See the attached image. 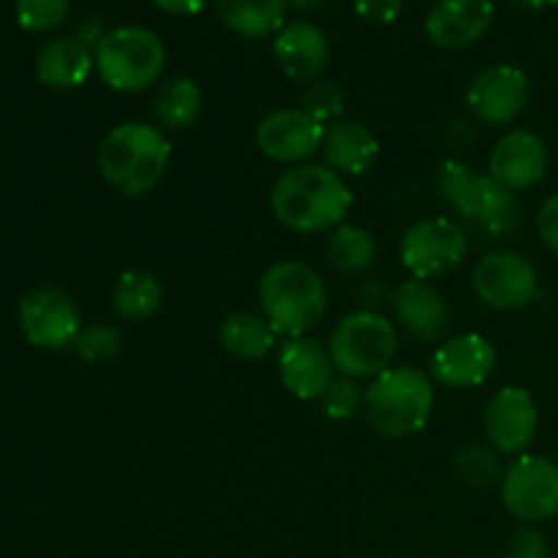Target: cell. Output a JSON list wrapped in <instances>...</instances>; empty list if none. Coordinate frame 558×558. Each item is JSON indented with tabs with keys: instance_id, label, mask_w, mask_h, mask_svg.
Instances as JSON below:
<instances>
[{
	"instance_id": "25",
	"label": "cell",
	"mask_w": 558,
	"mask_h": 558,
	"mask_svg": "<svg viewBox=\"0 0 558 558\" xmlns=\"http://www.w3.org/2000/svg\"><path fill=\"white\" fill-rule=\"evenodd\" d=\"M223 25L243 38H265L283 27L287 0H216Z\"/></svg>"
},
{
	"instance_id": "32",
	"label": "cell",
	"mask_w": 558,
	"mask_h": 558,
	"mask_svg": "<svg viewBox=\"0 0 558 558\" xmlns=\"http://www.w3.org/2000/svg\"><path fill=\"white\" fill-rule=\"evenodd\" d=\"M69 0H16V22L31 33H49L63 25Z\"/></svg>"
},
{
	"instance_id": "2",
	"label": "cell",
	"mask_w": 558,
	"mask_h": 558,
	"mask_svg": "<svg viewBox=\"0 0 558 558\" xmlns=\"http://www.w3.org/2000/svg\"><path fill=\"white\" fill-rule=\"evenodd\" d=\"M436 191L445 205L463 223L483 234L485 240H505L518 229L523 207L518 196L488 172L461 158H447L436 169Z\"/></svg>"
},
{
	"instance_id": "20",
	"label": "cell",
	"mask_w": 558,
	"mask_h": 558,
	"mask_svg": "<svg viewBox=\"0 0 558 558\" xmlns=\"http://www.w3.org/2000/svg\"><path fill=\"white\" fill-rule=\"evenodd\" d=\"M494 0H439L425 16V36L441 49H466L488 33Z\"/></svg>"
},
{
	"instance_id": "33",
	"label": "cell",
	"mask_w": 558,
	"mask_h": 558,
	"mask_svg": "<svg viewBox=\"0 0 558 558\" xmlns=\"http://www.w3.org/2000/svg\"><path fill=\"white\" fill-rule=\"evenodd\" d=\"M507 558H550L548 539L534 526H523L512 532L510 545H507Z\"/></svg>"
},
{
	"instance_id": "12",
	"label": "cell",
	"mask_w": 558,
	"mask_h": 558,
	"mask_svg": "<svg viewBox=\"0 0 558 558\" xmlns=\"http://www.w3.org/2000/svg\"><path fill=\"white\" fill-rule=\"evenodd\" d=\"M485 436L501 456H523L532 447L539 428L537 401L529 390L515 385L494 392L483 414Z\"/></svg>"
},
{
	"instance_id": "17",
	"label": "cell",
	"mask_w": 558,
	"mask_h": 558,
	"mask_svg": "<svg viewBox=\"0 0 558 558\" xmlns=\"http://www.w3.org/2000/svg\"><path fill=\"white\" fill-rule=\"evenodd\" d=\"M278 376L283 390L298 401H319L330 381L336 379L330 349L316 338H289L278 352Z\"/></svg>"
},
{
	"instance_id": "23",
	"label": "cell",
	"mask_w": 558,
	"mask_h": 558,
	"mask_svg": "<svg viewBox=\"0 0 558 558\" xmlns=\"http://www.w3.org/2000/svg\"><path fill=\"white\" fill-rule=\"evenodd\" d=\"M153 120L161 131H185L202 112V90L191 76H167L153 93Z\"/></svg>"
},
{
	"instance_id": "38",
	"label": "cell",
	"mask_w": 558,
	"mask_h": 558,
	"mask_svg": "<svg viewBox=\"0 0 558 558\" xmlns=\"http://www.w3.org/2000/svg\"><path fill=\"white\" fill-rule=\"evenodd\" d=\"M510 3H515L518 9L539 11V9H550V5H556L558 0H510Z\"/></svg>"
},
{
	"instance_id": "21",
	"label": "cell",
	"mask_w": 558,
	"mask_h": 558,
	"mask_svg": "<svg viewBox=\"0 0 558 558\" xmlns=\"http://www.w3.org/2000/svg\"><path fill=\"white\" fill-rule=\"evenodd\" d=\"M325 163L341 178H363L379 161V140L360 120H338L325 131Z\"/></svg>"
},
{
	"instance_id": "7",
	"label": "cell",
	"mask_w": 558,
	"mask_h": 558,
	"mask_svg": "<svg viewBox=\"0 0 558 558\" xmlns=\"http://www.w3.org/2000/svg\"><path fill=\"white\" fill-rule=\"evenodd\" d=\"M327 349L338 374L352 379H376L392 368L398 354V330L385 314L354 311L332 327Z\"/></svg>"
},
{
	"instance_id": "34",
	"label": "cell",
	"mask_w": 558,
	"mask_h": 558,
	"mask_svg": "<svg viewBox=\"0 0 558 558\" xmlns=\"http://www.w3.org/2000/svg\"><path fill=\"white\" fill-rule=\"evenodd\" d=\"M392 292L396 289L387 287L385 278H365L354 289V298H357L360 311H376V314H381V308L392 303Z\"/></svg>"
},
{
	"instance_id": "4",
	"label": "cell",
	"mask_w": 558,
	"mask_h": 558,
	"mask_svg": "<svg viewBox=\"0 0 558 558\" xmlns=\"http://www.w3.org/2000/svg\"><path fill=\"white\" fill-rule=\"evenodd\" d=\"M256 294H259L262 316L270 322L276 336H305L327 314L325 278L298 259H281L267 267Z\"/></svg>"
},
{
	"instance_id": "18",
	"label": "cell",
	"mask_w": 558,
	"mask_h": 558,
	"mask_svg": "<svg viewBox=\"0 0 558 558\" xmlns=\"http://www.w3.org/2000/svg\"><path fill=\"white\" fill-rule=\"evenodd\" d=\"M392 314L401 330L414 341L436 343L447 336L452 325V311L445 294L428 281L409 278L392 292Z\"/></svg>"
},
{
	"instance_id": "15",
	"label": "cell",
	"mask_w": 558,
	"mask_h": 558,
	"mask_svg": "<svg viewBox=\"0 0 558 558\" xmlns=\"http://www.w3.org/2000/svg\"><path fill=\"white\" fill-rule=\"evenodd\" d=\"M548 145L532 129H512L488 153V174L512 194L529 191L548 172Z\"/></svg>"
},
{
	"instance_id": "28",
	"label": "cell",
	"mask_w": 558,
	"mask_h": 558,
	"mask_svg": "<svg viewBox=\"0 0 558 558\" xmlns=\"http://www.w3.org/2000/svg\"><path fill=\"white\" fill-rule=\"evenodd\" d=\"M501 452L485 445H466L452 458V472L466 488L488 490L501 485L505 480V466H501Z\"/></svg>"
},
{
	"instance_id": "10",
	"label": "cell",
	"mask_w": 558,
	"mask_h": 558,
	"mask_svg": "<svg viewBox=\"0 0 558 558\" xmlns=\"http://www.w3.org/2000/svg\"><path fill=\"white\" fill-rule=\"evenodd\" d=\"M472 289L488 308L523 311L539 298L537 267L518 251H490L474 265Z\"/></svg>"
},
{
	"instance_id": "6",
	"label": "cell",
	"mask_w": 558,
	"mask_h": 558,
	"mask_svg": "<svg viewBox=\"0 0 558 558\" xmlns=\"http://www.w3.org/2000/svg\"><path fill=\"white\" fill-rule=\"evenodd\" d=\"M96 71L107 87L118 93H145L167 69V47L150 27L123 25L107 31L93 49Z\"/></svg>"
},
{
	"instance_id": "30",
	"label": "cell",
	"mask_w": 558,
	"mask_h": 558,
	"mask_svg": "<svg viewBox=\"0 0 558 558\" xmlns=\"http://www.w3.org/2000/svg\"><path fill=\"white\" fill-rule=\"evenodd\" d=\"M319 403L327 420H332V423H347V420H352L365 407V390L360 387L357 379L341 374L330 381V387L319 398Z\"/></svg>"
},
{
	"instance_id": "5",
	"label": "cell",
	"mask_w": 558,
	"mask_h": 558,
	"mask_svg": "<svg viewBox=\"0 0 558 558\" xmlns=\"http://www.w3.org/2000/svg\"><path fill=\"white\" fill-rule=\"evenodd\" d=\"M436 407L434 379L412 365H396L365 390V417L385 439H409L428 425Z\"/></svg>"
},
{
	"instance_id": "16",
	"label": "cell",
	"mask_w": 558,
	"mask_h": 558,
	"mask_svg": "<svg viewBox=\"0 0 558 558\" xmlns=\"http://www.w3.org/2000/svg\"><path fill=\"white\" fill-rule=\"evenodd\" d=\"M496 368V347L480 332H463L441 343L430 357V379L452 390H469L488 381Z\"/></svg>"
},
{
	"instance_id": "1",
	"label": "cell",
	"mask_w": 558,
	"mask_h": 558,
	"mask_svg": "<svg viewBox=\"0 0 558 558\" xmlns=\"http://www.w3.org/2000/svg\"><path fill=\"white\" fill-rule=\"evenodd\" d=\"M270 210L289 232H332L352 210V191L327 163H298L272 183Z\"/></svg>"
},
{
	"instance_id": "3",
	"label": "cell",
	"mask_w": 558,
	"mask_h": 558,
	"mask_svg": "<svg viewBox=\"0 0 558 558\" xmlns=\"http://www.w3.org/2000/svg\"><path fill=\"white\" fill-rule=\"evenodd\" d=\"M172 161V142L158 125L129 120L109 131L98 145V172L120 196H145L156 189Z\"/></svg>"
},
{
	"instance_id": "35",
	"label": "cell",
	"mask_w": 558,
	"mask_h": 558,
	"mask_svg": "<svg viewBox=\"0 0 558 558\" xmlns=\"http://www.w3.org/2000/svg\"><path fill=\"white\" fill-rule=\"evenodd\" d=\"M403 0H354V11L363 22L371 25H390L398 20Z\"/></svg>"
},
{
	"instance_id": "13",
	"label": "cell",
	"mask_w": 558,
	"mask_h": 558,
	"mask_svg": "<svg viewBox=\"0 0 558 558\" xmlns=\"http://www.w3.org/2000/svg\"><path fill=\"white\" fill-rule=\"evenodd\" d=\"M532 85L526 71L518 65L499 63L480 71L466 90V104L474 118L485 125H507L526 109Z\"/></svg>"
},
{
	"instance_id": "27",
	"label": "cell",
	"mask_w": 558,
	"mask_h": 558,
	"mask_svg": "<svg viewBox=\"0 0 558 558\" xmlns=\"http://www.w3.org/2000/svg\"><path fill=\"white\" fill-rule=\"evenodd\" d=\"M379 259V243L374 234L354 223H341L327 238V262L341 276L368 272Z\"/></svg>"
},
{
	"instance_id": "9",
	"label": "cell",
	"mask_w": 558,
	"mask_h": 558,
	"mask_svg": "<svg viewBox=\"0 0 558 558\" xmlns=\"http://www.w3.org/2000/svg\"><path fill=\"white\" fill-rule=\"evenodd\" d=\"M499 490L505 510L526 526H539L558 515V466L550 458L518 456L505 469Z\"/></svg>"
},
{
	"instance_id": "37",
	"label": "cell",
	"mask_w": 558,
	"mask_h": 558,
	"mask_svg": "<svg viewBox=\"0 0 558 558\" xmlns=\"http://www.w3.org/2000/svg\"><path fill=\"white\" fill-rule=\"evenodd\" d=\"M153 3L169 14H199L210 0H153Z\"/></svg>"
},
{
	"instance_id": "36",
	"label": "cell",
	"mask_w": 558,
	"mask_h": 558,
	"mask_svg": "<svg viewBox=\"0 0 558 558\" xmlns=\"http://www.w3.org/2000/svg\"><path fill=\"white\" fill-rule=\"evenodd\" d=\"M537 234L545 248L558 256V194L548 196L537 210Z\"/></svg>"
},
{
	"instance_id": "26",
	"label": "cell",
	"mask_w": 558,
	"mask_h": 558,
	"mask_svg": "<svg viewBox=\"0 0 558 558\" xmlns=\"http://www.w3.org/2000/svg\"><path fill=\"white\" fill-rule=\"evenodd\" d=\"M163 303V283L150 270L120 272L112 287V311L123 322H145Z\"/></svg>"
},
{
	"instance_id": "31",
	"label": "cell",
	"mask_w": 558,
	"mask_h": 558,
	"mask_svg": "<svg viewBox=\"0 0 558 558\" xmlns=\"http://www.w3.org/2000/svg\"><path fill=\"white\" fill-rule=\"evenodd\" d=\"M343 104H347V96H343V87L338 85L336 80H327V76H319L316 82H311L303 93V112L311 114L316 123H338L343 114Z\"/></svg>"
},
{
	"instance_id": "24",
	"label": "cell",
	"mask_w": 558,
	"mask_h": 558,
	"mask_svg": "<svg viewBox=\"0 0 558 558\" xmlns=\"http://www.w3.org/2000/svg\"><path fill=\"white\" fill-rule=\"evenodd\" d=\"M218 343L238 360H262L276 347V330L270 322L251 311H234L218 327Z\"/></svg>"
},
{
	"instance_id": "29",
	"label": "cell",
	"mask_w": 558,
	"mask_h": 558,
	"mask_svg": "<svg viewBox=\"0 0 558 558\" xmlns=\"http://www.w3.org/2000/svg\"><path fill=\"white\" fill-rule=\"evenodd\" d=\"M71 349H74L76 357L85 360V363L104 365L120 357V352H123V336H120L118 327L87 325L82 327Z\"/></svg>"
},
{
	"instance_id": "39",
	"label": "cell",
	"mask_w": 558,
	"mask_h": 558,
	"mask_svg": "<svg viewBox=\"0 0 558 558\" xmlns=\"http://www.w3.org/2000/svg\"><path fill=\"white\" fill-rule=\"evenodd\" d=\"M287 5L294 11H316L322 5V0H287Z\"/></svg>"
},
{
	"instance_id": "14",
	"label": "cell",
	"mask_w": 558,
	"mask_h": 558,
	"mask_svg": "<svg viewBox=\"0 0 558 558\" xmlns=\"http://www.w3.org/2000/svg\"><path fill=\"white\" fill-rule=\"evenodd\" d=\"M325 125L316 123L311 114L298 107H281L267 112L256 125V147L270 161L298 167L311 156L322 153L325 145Z\"/></svg>"
},
{
	"instance_id": "19",
	"label": "cell",
	"mask_w": 558,
	"mask_h": 558,
	"mask_svg": "<svg viewBox=\"0 0 558 558\" xmlns=\"http://www.w3.org/2000/svg\"><path fill=\"white\" fill-rule=\"evenodd\" d=\"M272 54L283 74L300 85H311L325 74L330 63V44H327L325 31L314 22H289L276 33L272 41Z\"/></svg>"
},
{
	"instance_id": "8",
	"label": "cell",
	"mask_w": 558,
	"mask_h": 558,
	"mask_svg": "<svg viewBox=\"0 0 558 558\" xmlns=\"http://www.w3.org/2000/svg\"><path fill=\"white\" fill-rule=\"evenodd\" d=\"M401 265L420 281H436L450 276L469 254V234L458 221L447 216L420 218L403 232Z\"/></svg>"
},
{
	"instance_id": "22",
	"label": "cell",
	"mask_w": 558,
	"mask_h": 558,
	"mask_svg": "<svg viewBox=\"0 0 558 558\" xmlns=\"http://www.w3.org/2000/svg\"><path fill=\"white\" fill-rule=\"evenodd\" d=\"M96 69V58L76 36H58L44 44L36 54V76L54 90H74L87 82Z\"/></svg>"
},
{
	"instance_id": "11",
	"label": "cell",
	"mask_w": 558,
	"mask_h": 558,
	"mask_svg": "<svg viewBox=\"0 0 558 558\" xmlns=\"http://www.w3.org/2000/svg\"><path fill=\"white\" fill-rule=\"evenodd\" d=\"M20 330L31 347L44 352L71 349L82 330L80 305L60 289H33L20 303Z\"/></svg>"
}]
</instances>
